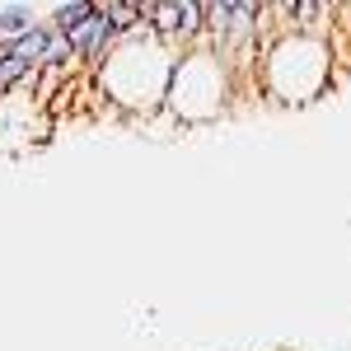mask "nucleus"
<instances>
[{
  "instance_id": "0eeeda50",
  "label": "nucleus",
  "mask_w": 351,
  "mask_h": 351,
  "mask_svg": "<svg viewBox=\"0 0 351 351\" xmlns=\"http://www.w3.org/2000/svg\"><path fill=\"white\" fill-rule=\"evenodd\" d=\"M104 14H108L112 33L122 38V33H132V28L145 19V5H127V0H122V5H104Z\"/></svg>"
},
{
  "instance_id": "39448f33",
  "label": "nucleus",
  "mask_w": 351,
  "mask_h": 351,
  "mask_svg": "<svg viewBox=\"0 0 351 351\" xmlns=\"http://www.w3.org/2000/svg\"><path fill=\"white\" fill-rule=\"evenodd\" d=\"M89 14H94V5H89V0H61V5H52L47 24H52L56 33L66 38V33H75V28H80L84 19H89Z\"/></svg>"
},
{
  "instance_id": "423d86ee",
  "label": "nucleus",
  "mask_w": 351,
  "mask_h": 351,
  "mask_svg": "<svg viewBox=\"0 0 351 351\" xmlns=\"http://www.w3.org/2000/svg\"><path fill=\"white\" fill-rule=\"evenodd\" d=\"M33 24H38V10H33V5H0V38H5V43H14V38L28 33Z\"/></svg>"
},
{
  "instance_id": "f03ea898",
  "label": "nucleus",
  "mask_w": 351,
  "mask_h": 351,
  "mask_svg": "<svg viewBox=\"0 0 351 351\" xmlns=\"http://www.w3.org/2000/svg\"><path fill=\"white\" fill-rule=\"evenodd\" d=\"M332 75V43L324 38H304V33H286L267 47L258 61V84L271 104L281 108H304L328 89Z\"/></svg>"
},
{
  "instance_id": "20e7f679",
  "label": "nucleus",
  "mask_w": 351,
  "mask_h": 351,
  "mask_svg": "<svg viewBox=\"0 0 351 351\" xmlns=\"http://www.w3.org/2000/svg\"><path fill=\"white\" fill-rule=\"evenodd\" d=\"M52 38H56V28L47 24V19H38L28 33H19V38L10 43V56L24 61V66H43V56H47V47H52Z\"/></svg>"
},
{
  "instance_id": "7ed1b4c3",
  "label": "nucleus",
  "mask_w": 351,
  "mask_h": 351,
  "mask_svg": "<svg viewBox=\"0 0 351 351\" xmlns=\"http://www.w3.org/2000/svg\"><path fill=\"white\" fill-rule=\"evenodd\" d=\"M230 71L216 61L211 47H192L173 61V80L164 94V112L183 127H202L216 122L220 112L230 108Z\"/></svg>"
},
{
  "instance_id": "f257e3e1",
  "label": "nucleus",
  "mask_w": 351,
  "mask_h": 351,
  "mask_svg": "<svg viewBox=\"0 0 351 351\" xmlns=\"http://www.w3.org/2000/svg\"><path fill=\"white\" fill-rule=\"evenodd\" d=\"M173 61L178 56L169 52L160 38L117 43L112 61L94 75V84L112 99V108L122 117H155L164 108L169 80H173Z\"/></svg>"
},
{
  "instance_id": "6e6552de",
  "label": "nucleus",
  "mask_w": 351,
  "mask_h": 351,
  "mask_svg": "<svg viewBox=\"0 0 351 351\" xmlns=\"http://www.w3.org/2000/svg\"><path fill=\"white\" fill-rule=\"evenodd\" d=\"M28 71H33V66H24V61H14V56H10V52L0 56V99L19 89V80H24Z\"/></svg>"
}]
</instances>
